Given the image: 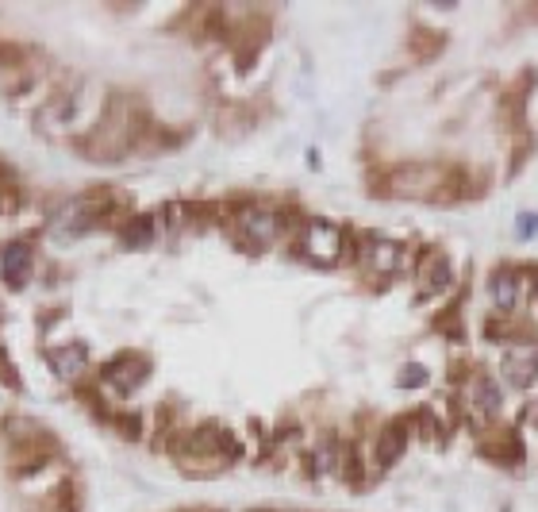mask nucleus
Returning a JSON list of instances; mask_svg holds the SVG:
<instances>
[{
  "mask_svg": "<svg viewBox=\"0 0 538 512\" xmlns=\"http://www.w3.org/2000/svg\"><path fill=\"white\" fill-rule=\"evenodd\" d=\"M534 232H538V216L534 212H519L516 216V235L519 239H531Z\"/></svg>",
  "mask_w": 538,
  "mask_h": 512,
  "instance_id": "13",
  "label": "nucleus"
},
{
  "mask_svg": "<svg viewBox=\"0 0 538 512\" xmlns=\"http://www.w3.org/2000/svg\"><path fill=\"white\" fill-rule=\"evenodd\" d=\"M450 277H454L450 262H446L442 254H431L427 266H423V293H439V289H446V286H450Z\"/></svg>",
  "mask_w": 538,
  "mask_h": 512,
  "instance_id": "11",
  "label": "nucleus"
},
{
  "mask_svg": "<svg viewBox=\"0 0 538 512\" xmlns=\"http://www.w3.org/2000/svg\"><path fill=\"white\" fill-rule=\"evenodd\" d=\"M404 447H408V424H404V420H392V424L377 435V451H374L377 455V466L400 463Z\"/></svg>",
  "mask_w": 538,
  "mask_h": 512,
  "instance_id": "7",
  "label": "nucleus"
},
{
  "mask_svg": "<svg viewBox=\"0 0 538 512\" xmlns=\"http://www.w3.org/2000/svg\"><path fill=\"white\" fill-rule=\"evenodd\" d=\"M489 289H492V304H496L500 316L519 309V274L511 270V266H508V270H496V274H492Z\"/></svg>",
  "mask_w": 538,
  "mask_h": 512,
  "instance_id": "8",
  "label": "nucleus"
},
{
  "mask_svg": "<svg viewBox=\"0 0 538 512\" xmlns=\"http://www.w3.org/2000/svg\"><path fill=\"white\" fill-rule=\"evenodd\" d=\"M469 401H473V408H481L484 416H492V413H500V405H504V393H500V386L489 374H477L469 381Z\"/></svg>",
  "mask_w": 538,
  "mask_h": 512,
  "instance_id": "10",
  "label": "nucleus"
},
{
  "mask_svg": "<svg viewBox=\"0 0 538 512\" xmlns=\"http://www.w3.org/2000/svg\"><path fill=\"white\" fill-rule=\"evenodd\" d=\"M534 420H538V408H534Z\"/></svg>",
  "mask_w": 538,
  "mask_h": 512,
  "instance_id": "14",
  "label": "nucleus"
},
{
  "mask_svg": "<svg viewBox=\"0 0 538 512\" xmlns=\"http://www.w3.org/2000/svg\"><path fill=\"white\" fill-rule=\"evenodd\" d=\"M50 358V366H55V374L58 378H81L85 370H88V354H85V347L81 343H73V347H62V351H50L46 354Z\"/></svg>",
  "mask_w": 538,
  "mask_h": 512,
  "instance_id": "9",
  "label": "nucleus"
},
{
  "mask_svg": "<svg viewBox=\"0 0 538 512\" xmlns=\"http://www.w3.org/2000/svg\"><path fill=\"white\" fill-rule=\"evenodd\" d=\"M120 243L123 247H131V251H147L158 243V220H154L150 212L143 216H131L123 227H120Z\"/></svg>",
  "mask_w": 538,
  "mask_h": 512,
  "instance_id": "6",
  "label": "nucleus"
},
{
  "mask_svg": "<svg viewBox=\"0 0 538 512\" xmlns=\"http://www.w3.org/2000/svg\"><path fill=\"white\" fill-rule=\"evenodd\" d=\"M0 277H4L12 289L28 286V277H31V247L23 239H12V243L0 247Z\"/></svg>",
  "mask_w": 538,
  "mask_h": 512,
  "instance_id": "4",
  "label": "nucleus"
},
{
  "mask_svg": "<svg viewBox=\"0 0 538 512\" xmlns=\"http://www.w3.org/2000/svg\"><path fill=\"white\" fill-rule=\"evenodd\" d=\"M239 232L247 243H254V247H265V243H273L277 232H281V220L273 209H262V204H247L239 216H235Z\"/></svg>",
  "mask_w": 538,
  "mask_h": 512,
  "instance_id": "3",
  "label": "nucleus"
},
{
  "mask_svg": "<svg viewBox=\"0 0 538 512\" xmlns=\"http://www.w3.org/2000/svg\"><path fill=\"white\" fill-rule=\"evenodd\" d=\"M504 381L516 389H527L531 381L538 378V339L534 336H519V339H508L504 347Z\"/></svg>",
  "mask_w": 538,
  "mask_h": 512,
  "instance_id": "2",
  "label": "nucleus"
},
{
  "mask_svg": "<svg viewBox=\"0 0 538 512\" xmlns=\"http://www.w3.org/2000/svg\"><path fill=\"white\" fill-rule=\"evenodd\" d=\"M362 259L366 266L374 274H396L400 270V262H404V247L400 243H392V239H366V247H362Z\"/></svg>",
  "mask_w": 538,
  "mask_h": 512,
  "instance_id": "5",
  "label": "nucleus"
},
{
  "mask_svg": "<svg viewBox=\"0 0 538 512\" xmlns=\"http://www.w3.org/2000/svg\"><path fill=\"white\" fill-rule=\"evenodd\" d=\"M427 381H431V374H427V370H423L419 363H412V366H404V370H400V378H396V386H400V389H423V386H427Z\"/></svg>",
  "mask_w": 538,
  "mask_h": 512,
  "instance_id": "12",
  "label": "nucleus"
},
{
  "mask_svg": "<svg viewBox=\"0 0 538 512\" xmlns=\"http://www.w3.org/2000/svg\"><path fill=\"white\" fill-rule=\"evenodd\" d=\"M300 254L315 266H335L346 254V232L331 220H307L300 235Z\"/></svg>",
  "mask_w": 538,
  "mask_h": 512,
  "instance_id": "1",
  "label": "nucleus"
}]
</instances>
